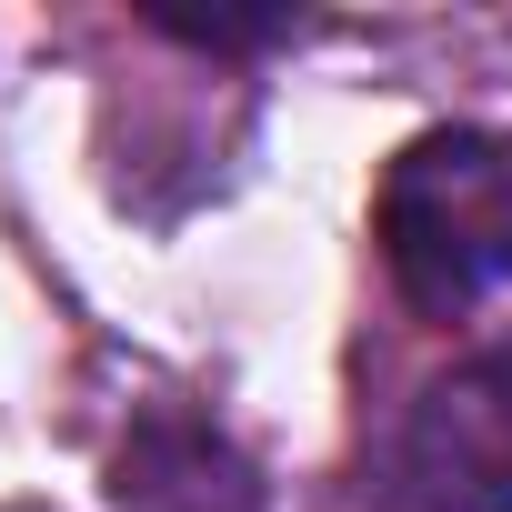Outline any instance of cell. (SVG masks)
I'll return each instance as SVG.
<instances>
[{
	"label": "cell",
	"mask_w": 512,
	"mask_h": 512,
	"mask_svg": "<svg viewBox=\"0 0 512 512\" xmlns=\"http://www.w3.org/2000/svg\"><path fill=\"white\" fill-rule=\"evenodd\" d=\"M382 262L412 312H472L512 282V151L492 131H422L382 171Z\"/></svg>",
	"instance_id": "obj_1"
},
{
	"label": "cell",
	"mask_w": 512,
	"mask_h": 512,
	"mask_svg": "<svg viewBox=\"0 0 512 512\" xmlns=\"http://www.w3.org/2000/svg\"><path fill=\"white\" fill-rule=\"evenodd\" d=\"M392 492L412 512H512V352H462L412 392Z\"/></svg>",
	"instance_id": "obj_2"
},
{
	"label": "cell",
	"mask_w": 512,
	"mask_h": 512,
	"mask_svg": "<svg viewBox=\"0 0 512 512\" xmlns=\"http://www.w3.org/2000/svg\"><path fill=\"white\" fill-rule=\"evenodd\" d=\"M111 502L121 512H262V472L191 412H141L111 462Z\"/></svg>",
	"instance_id": "obj_3"
},
{
	"label": "cell",
	"mask_w": 512,
	"mask_h": 512,
	"mask_svg": "<svg viewBox=\"0 0 512 512\" xmlns=\"http://www.w3.org/2000/svg\"><path fill=\"white\" fill-rule=\"evenodd\" d=\"M151 31H171V41H191V51H262V41H302V21L292 11H151Z\"/></svg>",
	"instance_id": "obj_4"
}]
</instances>
